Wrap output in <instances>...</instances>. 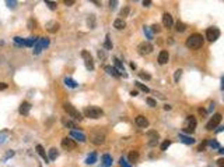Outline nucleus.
I'll use <instances>...</instances> for the list:
<instances>
[{
	"label": "nucleus",
	"mask_w": 224,
	"mask_h": 167,
	"mask_svg": "<svg viewBox=\"0 0 224 167\" xmlns=\"http://www.w3.org/2000/svg\"><path fill=\"white\" fill-rule=\"evenodd\" d=\"M203 43H204V38H203L200 34H193V35H191V36L186 39V47L193 49V50L200 49V47L203 46Z\"/></svg>",
	"instance_id": "nucleus-1"
},
{
	"label": "nucleus",
	"mask_w": 224,
	"mask_h": 167,
	"mask_svg": "<svg viewBox=\"0 0 224 167\" xmlns=\"http://www.w3.org/2000/svg\"><path fill=\"white\" fill-rule=\"evenodd\" d=\"M102 114H104V111H102L100 107H97V106H88V107H85L84 109V116L85 117H88V118H101Z\"/></svg>",
	"instance_id": "nucleus-2"
},
{
	"label": "nucleus",
	"mask_w": 224,
	"mask_h": 167,
	"mask_svg": "<svg viewBox=\"0 0 224 167\" xmlns=\"http://www.w3.org/2000/svg\"><path fill=\"white\" fill-rule=\"evenodd\" d=\"M63 109H64V111L67 113V114L72 117V118H74V120H83V116H81V113L79 111V110L76 109L73 104H70V103H64L63 104Z\"/></svg>",
	"instance_id": "nucleus-3"
},
{
	"label": "nucleus",
	"mask_w": 224,
	"mask_h": 167,
	"mask_svg": "<svg viewBox=\"0 0 224 167\" xmlns=\"http://www.w3.org/2000/svg\"><path fill=\"white\" fill-rule=\"evenodd\" d=\"M48 45H49L48 38H38V41H37V43H35V46H34L32 53H34V54H39L45 47H48Z\"/></svg>",
	"instance_id": "nucleus-4"
},
{
	"label": "nucleus",
	"mask_w": 224,
	"mask_h": 167,
	"mask_svg": "<svg viewBox=\"0 0 224 167\" xmlns=\"http://www.w3.org/2000/svg\"><path fill=\"white\" fill-rule=\"evenodd\" d=\"M90 141L92 142L94 145H101V143H104V141H105V134L101 132L100 130L94 131V132L90 134Z\"/></svg>",
	"instance_id": "nucleus-5"
},
{
	"label": "nucleus",
	"mask_w": 224,
	"mask_h": 167,
	"mask_svg": "<svg viewBox=\"0 0 224 167\" xmlns=\"http://www.w3.org/2000/svg\"><path fill=\"white\" fill-rule=\"evenodd\" d=\"M153 50H154V47H153V45H151L150 42H143V43H140L139 46H137V52H139V54H142V56L150 54Z\"/></svg>",
	"instance_id": "nucleus-6"
},
{
	"label": "nucleus",
	"mask_w": 224,
	"mask_h": 167,
	"mask_svg": "<svg viewBox=\"0 0 224 167\" xmlns=\"http://www.w3.org/2000/svg\"><path fill=\"white\" fill-rule=\"evenodd\" d=\"M220 36V29L219 28H216V26H210V28H207V31H206V39L210 42H214L217 41Z\"/></svg>",
	"instance_id": "nucleus-7"
},
{
	"label": "nucleus",
	"mask_w": 224,
	"mask_h": 167,
	"mask_svg": "<svg viewBox=\"0 0 224 167\" xmlns=\"http://www.w3.org/2000/svg\"><path fill=\"white\" fill-rule=\"evenodd\" d=\"M221 118H223V116L220 114V113H216V114L210 118V121H209L207 124H206V130H209V131H212V130H214L217 125L221 123Z\"/></svg>",
	"instance_id": "nucleus-8"
},
{
	"label": "nucleus",
	"mask_w": 224,
	"mask_h": 167,
	"mask_svg": "<svg viewBox=\"0 0 224 167\" xmlns=\"http://www.w3.org/2000/svg\"><path fill=\"white\" fill-rule=\"evenodd\" d=\"M195 128H196V118H195L193 116H189V117L186 118V121H185V128H184V132L191 134V132H193V131H195Z\"/></svg>",
	"instance_id": "nucleus-9"
},
{
	"label": "nucleus",
	"mask_w": 224,
	"mask_h": 167,
	"mask_svg": "<svg viewBox=\"0 0 224 167\" xmlns=\"http://www.w3.org/2000/svg\"><path fill=\"white\" fill-rule=\"evenodd\" d=\"M81 57H83V60H84L85 68L90 70V71H92V70H94V61H92V57H91L90 53L87 52V50H83V52H81Z\"/></svg>",
	"instance_id": "nucleus-10"
},
{
	"label": "nucleus",
	"mask_w": 224,
	"mask_h": 167,
	"mask_svg": "<svg viewBox=\"0 0 224 167\" xmlns=\"http://www.w3.org/2000/svg\"><path fill=\"white\" fill-rule=\"evenodd\" d=\"M62 148H63V149H66V151H73V149L76 148V142L73 141L70 136H69V138L66 136V138H63V139H62Z\"/></svg>",
	"instance_id": "nucleus-11"
},
{
	"label": "nucleus",
	"mask_w": 224,
	"mask_h": 167,
	"mask_svg": "<svg viewBox=\"0 0 224 167\" xmlns=\"http://www.w3.org/2000/svg\"><path fill=\"white\" fill-rule=\"evenodd\" d=\"M70 138H74L73 141L81 142V143L87 141V139H85V135H84V134H83V132H80V131H76V130L70 132Z\"/></svg>",
	"instance_id": "nucleus-12"
},
{
	"label": "nucleus",
	"mask_w": 224,
	"mask_h": 167,
	"mask_svg": "<svg viewBox=\"0 0 224 167\" xmlns=\"http://www.w3.org/2000/svg\"><path fill=\"white\" fill-rule=\"evenodd\" d=\"M59 28H60V25H59V22H56V21H49L48 24H46V31L51 32V34L58 32Z\"/></svg>",
	"instance_id": "nucleus-13"
},
{
	"label": "nucleus",
	"mask_w": 224,
	"mask_h": 167,
	"mask_svg": "<svg viewBox=\"0 0 224 167\" xmlns=\"http://www.w3.org/2000/svg\"><path fill=\"white\" fill-rule=\"evenodd\" d=\"M30 110H31V104L28 103V102H22V103L20 104L18 111H20V114H22V116H28L30 114Z\"/></svg>",
	"instance_id": "nucleus-14"
},
{
	"label": "nucleus",
	"mask_w": 224,
	"mask_h": 167,
	"mask_svg": "<svg viewBox=\"0 0 224 167\" xmlns=\"http://www.w3.org/2000/svg\"><path fill=\"white\" fill-rule=\"evenodd\" d=\"M163 24H164V26H165V28H171V26L174 25L172 16H171V14H168V13H165V14L163 16Z\"/></svg>",
	"instance_id": "nucleus-15"
},
{
	"label": "nucleus",
	"mask_w": 224,
	"mask_h": 167,
	"mask_svg": "<svg viewBox=\"0 0 224 167\" xmlns=\"http://www.w3.org/2000/svg\"><path fill=\"white\" fill-rule=\"evenodd\" d=\"M168 60H170V54H168V52H167V50H161L160 54H158V63L163 66V64H167Z\"/></svg>",
	"instance_id": "nucleus-16"
},
{
	"label": "nucleus",
	"mask_w": 224,
	"mask_h": 167,
	"mask_svg": "<svg viewBox=\"0 0 224 167\" xmlns=\"http://www.w3.org/2000/svg\"><path fill=\"white\" fill-rule=\"evenodd\" d=\"M134 121H136V124L139 125V127H142V128H147V127H149V120H147L144 116H137Z\"/></svg>",
	"instance_id": "nucleus-17"
},
{
	"label": "nucleus",
	"mask_w": 224,
	"mask_h": 167,
	"mask_svg": "<svg viewBox=\"0 0 224 167\" xmlns=\"http://www.w3.org/2000/svg\"><path fill=\"white\" fill-rule=\"evenodd\" d=\"M113 61H115V66H116V68H118V73L121 74V75H123V77H128V74L125 73V68H123V64L121 63V60L118 57H115Z\"/></svg>",
	"instance_id": "nucleus-18"
},
{
	"label": "nucleus",
	"mask_w": 224,
	"mask_h": 167,
	"mask_svg": "<svg viewBox=\"0 0 224 167\" xmlns=\"http://www.w3.org/2000/svg\"><path fill=\"white\" fill-rule=\"evenodd\" d=\"M35 149H37V152H38V155L42 157L43 160H45V163H49V159H48V155L45 153V149H43V146L42 145H37L35 146Z\"/></svg>",
	"instance_id": "nucleus-19"
},
{
	"label": "nucleus",
	"mask_w": 224,
	"mask_h": 167,
	"mask_svg": "<svg viewBox=\"0 0 224 167\" xmlns=\"http://www.w3.org/2000/svg\"><path fill=\"white\" fill-rule=\"evenodd\" d=\"M104 70H105V71H107L108 74H109V75H112V77H121V74L118 73V70L115 67H111V66H105V67H104Z\"/></svg>",
	"instance_id": "nucleus-20"
},
{
	"label": "nucleus",
	"mask_w": 224,
	"mask_h": 167,
	"mask_svg": "<svg viewBox=\"0 0 224 167\" xmlns=\"http://www.w3.org/2000/svg\"><path fill=\"white\" fill-rule=\"evenodd\" d=\"M126 26V22L122 20V18H116V20L113 21V28H116L118 31H121V29H123Z\"/></svg>",
	"instance_id": "nucleus-21"
},
{
	"label": "nucleus",
	"mask_w": 224,
	"mask_h": 167,
	"mask_svg": "<svg viewBox=\"0 0 224 167\" xmlns=\"http://www.w3.org/2000/svg\"><path fill=\"white\" fill-rule=\"evenodd\" d=\"M111 166H112V157L111 155L105 153L102 156V167H111Z\"/></svg>",
	"instance_id": "nucleus-22"
},
{
	"label": "nucleus",
	"mask_w": 224,
	"mask_h": 167,
	"mask_svg": "<svg viewBox=\"0 0 224 167\" xmlns=\"http://www.w3.org/2000/svg\"><path fill=\"white\" fill-rule=\"evenodd\" d=\"M179 139L184 143H186V145H192L193 142H195V139H193L192 136H186V135H184V134H179Z\"/></svg>",
	"instance_id": "nucleus-23"
},
{
	"label": "nucleus",
	"mask_w": 224,
	"mask_h": 167,
	"mask_svg": "<svg viewBox=\"0 0 224 167\" xmlns=\"http://www.w3.org/2000/svg\"><path fill=\"white\" fill-rule=\"evenodd\" d=\"M59 156V152L56 148H52V149H49V153H48V159H49V162L51 160H55L56 157Z\"/></svg>",
	"instance_id": "nucleus-24"
},
{
	"label": "nucleus",
	"mask_w": 224,
	"mask_h": 167,
	"mask_svg": "<svg viewBox=\"0 0 224 167\" xmlns=\"http://www.w3.org/2000/svg\"><path fill=\"white\" fill-rule=\"evenodd\" d=\"M38 38H34V36H30L25 39V42H24V46H28V47H32L35 46V43H37Z\"/></svg>",
	"instance_id": "nucleus-25"
},
{
	"label": "nucleus",
	"mask_w": 224,
	"mask_h": 167,
	"mask_svg": "<svg viewBox=\"0 0 224 167\" xmlns=\"http://www.w3.org/2000/svg\"><path fill=\"white\" fill-rule=\"evenodd\" d=\"M95 162H97V153H95V152H92L91 155H88V156H87V159H85V163H87V164H94Z\"/></svg>",
	"instance_id": "nucleus-26"
},
{
	"label": "nucleus",
	"mask_w": 224,
	"mask_h": 167,
	"mask_svg": "<svg viewBox=\"0 0 224 167\" xmlns=\"http://www.w3.org/2000/svg\"><path fill=\"white\" fill-rule=\"evenodd\" d=\"M64 84H66V86H69V88H77V86H79V84L72 78H64Z\"/></svg>",
	"instance_id": "nucleus-27"
},
{
	"label": "nucleus",
	"mask_w": 224,
	"mask_h": 167,
	"mask_svg": "<svg viewBox=\"0 0 224 167\" xmlns=\"http://www.w3.org/2000/svg\"><path fill=\"white\" fill-rule=\"evenodd\" d=\"M139 160V153L136 151H132L130 153H129V162L130 163H134V162H137Z\"/></svg>",
	"instance_id": "nucleus-28"
},
{
	"label": "nucleus",
	"mask_w": 224,
	"mask_h": 167,
	"mask_svg": "<svg viewBox=\"0 0 224 167\" xmlns=\"http://www.w3.org/2000/svg\"><path fill=\"white\" fill-rule=\"evenodd\" d=\"M62 124H63L64 127H67V128H73V131H74V128H77V125H76L73 121L66 120V118H62Z\"/></svg>",
	"instance_id": "nucleus-29"
},
{
	"label": "nucleus",
	"mask_w": 224,
	"mask_h": 167,
	"mask_svg": "<svg viewBox=\"0 0 224 167\" xmlns=\"http://www.w3.org/2000/svg\"><path fill=\"white\" fill-rule=\"evenodd\" d=\"M175 29H176V32H184L185 29H186V25H185L184 22H181V21H178L176 25H175Z\"/></svg>",
	"instance_id": "nucleus-30"
},
{
	"label": "nucleus",
	"mask_w": 224,
	"mask_h": 167,
	"mask_svg": "<svg viewBox=\"0 0 224 167\" xmlns=\"http://www.w3.org/2000/svg\"><path fill=\"white\" fill-rule=\"evenodd\" d=\"M134 85H136V86H137V88H139L140 91H143V92H146V93H149V92H150V89L147 88L146 85H143V84H142V82H139V81H136V82H134Z\"/></svg>",
	"instance_id": "nucleus-31"
},
{
	"label": "nucleus",
	"mask_w": 224,
	"mask_h": 167,
	"mask_svg": "<svg viewBox=\"0 0 224 167\" xmlns=\"http://www.w3.org/2000/svg\"><path fill=\"white\" fill-rule=\"evenodd\" d=\"M87 24H88V26L92 29V28L95 26V16H92V14H91V16L88 17V20H87Z\"/></svg>",
	"instance_id": "nucleus-32"
},
{
	"label": "nucleus",
	"mask_w": 224,
	"mask_h": 167,
	"mask_svg": "<svg viewBox=\"0 0 224 167\" xmlns=\"http://www.w3.org/2000/svg\"><path fill=\"white\" fill-rule=\"evenodd\" d=\"M206 145H209V146H210V148H217V149H219V148H220L219 142H217V141H214V139H207V141H206Z\"/></svg>",
	"instance_id": "nucleus-33"
},
{
	"label": "nucleus",
	"mask_w": 224,
	"mask_h": 167,
	"mask_svg": "<svg viewBox=\"0 0 224 167\" xmlns=\"http://www.w3.org/2000/svg\"><path fill=\"white\" fill-rule=\"evenodd\" d=\"M13 41H14V43H16L17 46H24L25 39H22V38H20V36H14L13 38Z\"/></svg>",
	"instance_id": "nucleus-34"
},
{
	"label": "nucleus",
	"mask_w": 224,
	"mask_h": 167,
	"mask_svg": "<svg viewBox=\"0 0 224 167\" xmlns=\"http://www.w3.org/2000/svg\"><path fill=\"white\" fill-rule=\"evenodd\" d=\"M182 73H184V71H182L181 68L176 70L175 73H174V81H175V82H179V79H181V77H182Z\"/></svg>",
	"instance_id": "nucleus-35"
},
{
	"label": "nucleus",
	"mask_w": 224,
	"mask_h": 167,
	"mask_svg": "<svg viewBox=\"0 0 224 167\" xmlns=\"http://www.w3.org/2000/svg\"><path fill=\"white\" fill-rule=\"evenodd\" d=\"M129 11H130V9H129V6H125V7H123L122 10H121V14H119V16L125 18V17H128ZM123 18H122V20H123Z\"/></svg>",
	"instance_id": "nucleus-36"
},
{
	"label": "nucleus",
	"mask_w": 224,
	"mask_h": 167,
	"mask_svg": "<svg viewBox=\"0 0 224 167\" xmlns=\"http://www.w3.org/2000/svg\"><path fill=\"white\" fill-rule=\"evenodd\" d=\"M105 49H108V50H112V43H111V36L109 35H107V38H105Z\"/></svg>",
	"instance_id": "nucleus-37"
},
{
	"label": "nucleus",
	"mask_w": 224,
	"mask_h": 167,
	"mask_svg": "<svg viewBox=\"0 0 224 167\" xmlns=\"http://www.w3.org/2000/svg\"><path fill=\"white\" fill-rule=\"evenodd\" d=\"M119 164H121V167H130V164L126 160V157H123V156L119 159Z\"/></svg>",
	"instance_id": "nucleus-38"
},
{
	"label": "nucleus",
	"mask_w": 224,
	"mask_h": 167,
	"mask_svg": "<svg viewBox=\"0 0 224 167\" xmlns=\"http://www.w3.org/2000/svg\"><path fill=\"white\" fill-rule=\"evenodd\" d=\"M171 145V141H168V139H167V141H164L163 142V143H161V151L164 152V151H167V149H168V146Z\"/></svg>",
	"instance_id": "nucleus-39"
},
{
	"label": "nucleus",
	"mask_w": 224,
	"mask_h": 167,
	"mask_svg": "<svg viewBox=\"0 0 224 167\" xmlns=\"http://www.w3.org/2000/svg\"><path fill=\"white\" fill-rule=\"evenodd\" d=\"M146 102H147V104H149V106H151V107H155V106H157V102H155L153 98H147V99H146Z\"/></svg>",
	"instance_id": "nucleus-40"
},
{
	"label": "nucleus",
	"mask_w": 224,
	"mask_h": 167,
	"mask_svg": "<svg viewBox=\"0 0 224 167\" xmlns=\"http://www.w3.org/2000/svg\"><path fill=\"white\" fill-rule=\"evenodd\" d=\"M45 4H48L51 10H55V9H56V6H58L55 1H49V0H45Z\"/></svg>",
	"instance_id": "nucleus-41"
},
{
	"label": "nucleus",
	"mask_w": 224,
	"mask_h": 167,
	"mask_svg": "<svg viewBox=\"0 0 224 167\" xmlns=\"http://www.w3.org/2000/svg\"><path fill=\"white\" fill-rule=\"evenodd\" d=\"M6 4L9 6V7H11V9H16L17 1H16V0H13V1H11V0H7V1H6Z\"/></svg>",
	"instance_id": "nucleus-42"
},
{
	"label": "nucleus",
	"mask_w": 224,
	"mask_h": 167,
	"mask_svg": "<svg viewBox=\"0 0 224 167\" xmlns=\"http://www.w3.org/2000/svg\"><path fill=\"white\" fill-rule=\"evenodd\" d=\"M98 57L101 59V60H105V59H107V53H105V50H98Z\"/></svg>",
	"instance_id": "nucleus-43"
},
{
	"label": "nucleus",
	"mask_w": 224,
	"mask_h": 167,
	"mask_svg": "<svg viewBox=\"0 0 224 167\" xmlns=\"http://www.w3.org/2000/svg\"><path fill=\"white\" fill-rule=\"evenodd\" d=\"M139 75H140V78H143V79H147L149 81L151 77H150V74H147V73H144V71H142V73H139Z\"/></svg>",
	"instance_id": "nucleus-44"
},
{
	"label": "nucleus",
	"mask_w": 224,
	"mask_h": 167,
	"mask_svg": "<svg viewBox=\"0 0 224 167\" xmlns=\"http://www.w3.org/2000/svg\"><path fill=\"white\" fill-rule=\"evenodd\" d=\"M161 31V28H160V25L158 24H154V25H151V32H160Z\"/></svg>",
	"instance_id": "nucleus-45"
},
{
	"label": "nucleus",
	"mask_w": 224,
	"mask_h": 167,
	"mask_svg": "<svg viewBox=\"0 0 224 167\" xmlns=\"http://www.w3.org/2000/svg\"><path fill=\"white\" fill-rule=\"evenodd\" d=\"M144 34L147 35V39H151V31H150L147 26H144Z\"/></svg>",
	"instance_id": "nucleus-46"
},
{
	"label": "nucleus",
	"mask_w": 224,
	"mask_h": 167,
	"mask_svg": "<svg viewBox=\"0 0 224 167\" xmlns=\"http://www.w3.org/2000/svg\"><path fill=\"white\" fill-rule=\"evenodd\" d=\"M116 4H118L116 0H113V1L111 0V1H109V7H111L112 10H115V9H116Z\"/></svg>",
	"instance_id": "nucleus-47"
},
{
	"label": "nucleus",
	"mask_w": 224,
	"mask_h": 167,
	"mask_svg": "<svg viewBox=\"0 0 224 167\" xmlns=\"http://www.w3.org/2000/svg\"><path fill=\"white\" fill-rule=\"evenodd\" d=\"M217 166H219V167H224V159H223V157H220L219 160H217Z\"/></svg>",
	"instance_id": "nucleus-48"
},
{
	"label": "nucleus",
	"mask_w": 224,
	"mask_h": 167,
	"mask_svg": "<svg viewBox=\"0 0 224 167\" xmlns=\"http://www.w3.org/2000/svg\"><path fill=\"white\" fill-rule=\"evenodd\" d=\"M204 146H206V142H203V143H200V145H199V148H197V151H199V152H203V149H204Z\"/></svg>",
	"instance_id": "nucleus-49"
},
{
	"label": "nucleus",
	"mask_w": 224,
	"mask_h": 167,
	"mask_svg": "<svg viewBox=\"0 0 224 167\" xmlns=\"http://www.w3.org/2000/svg\"><path fill=\"white\" fill-rule=\"evenodd\" d=\"M4 89H7V84H6V82H0V91H4Z\"/></svg>",
	"instance_id": "nucleus-50"
},
{
	"label": "nucleus",
	"mask_w": 224,
	"mask_h": 167,
	"mask_svg": "<svg viewBox=\"0 0 224 167\" xmlns=\"http://www.w3.org/2000/svg\"><path fill=\"white\" fill-rule=\"evenodd\" d=\"M150 4H151V0H144V1H143L144 7H150Z\"/></svg>",
	"instance_id": "nucleus-51"
},
{
	"label": "nucleus",
	"mask_w": 224,
	"mask_h": 167,
	"mask_svg": "<svg viewBox=\"0 0 224 167\" xmlns=\"http://www.w3.org/2000/svg\"><path fill=\"white\" fill-rule=\"evenodd\" d=\"M64 4L66 6H73L74 4V0H66V1H64Z\"/></svg>",
	"instance_id": "nucleus-52"
},
{
	"label": "nucleus",
	"mask_w": 224,
	"mask_h": 167,
	"mask_svg": "<svg viewBox=\"0 0 224 167\" xmlns=\"http://www.w3.org/2000/svg\"><path fill=\"white\" fill-rule=\"evenodd\" d=\"M13 155H14V152H13V151H10V152H9V153H7V155H6V157H4V159H7V157H10V156H13Z\"/></svg>",
	"instance_id": "nucleus-53"
},
{
	"label": "nucleus",
	"mask_w": 224,
	"mask_h": 167,
	"mask_svg": "<svg viewBox=\"0 0 224 167\" xmlns=\"http://www.w3.org/2000/svg\"><path fill=\"white\" fill-rule=\"evenodd\" d=\"M224 127H221V125H217V130H216V132H221L223 131Z\"/></svg>",
	"instance_id": "nucleus-54"
},
{
	"label": "nucleus",
	"mask_w": 224,
	"mask_h": 167,
	"mask_svg": "<svg viewBox=\"0 0 224 167\" xmlns=\"http://www.w3.org/2000/svg\"><path fill=\"white\" fill-rule=\"evenodd\" d=\"M130 95H132V96H137V95H139V92H137V91H132V92H130Z\"/></svg>",
	"instance_id": "nucleus-55"
},
{
	"label": "nucleus",
	"mask_w": 224,
	"mask_h": 167,
	"mask_svg": "<svg viewBox=\"0 0 224 167\" xmlns=\"http://www.w3.org/2000/svg\"><path fill=\"white\" fill-rule=\"evenodd\" d=\"M219 153H220V155H223V153H224V149H223V148H221V146H220V148H219Z\"/></svg>",
	"instance_id": "nucleus-56"
},
{
	"label": "nucleus",
	"mask_w": 224,
	"mask_h": 167,
	"mask_svg": "<svg viewBox=\"0 0 224 167\" xmlns=\"http://www.w3.org/2000/svg\"><path fill=\"white\" fill-rule=\"evenodd\" d=\"M213 109H214V103H212V104H210V107H209V111H212Z\"/></svg>",
	"instance_id": "nucleus-57"
},
{
	"label": "nucleus",
	"mask_w": 224,
	"mask_h": 167,
	"mask_svg": "<svg viewBox=\"0 0 224 167\" xmlns=\"http://www.w3.org/2000/svg\"><path fill=\"white\" fill-rule=\"evenodd\" d=\"M164 109H165V110H170V109H171V106H168V104H165V106H164Z\"/></svg>",
	"instance_id": "nucleus-58"
}]
</instances>
